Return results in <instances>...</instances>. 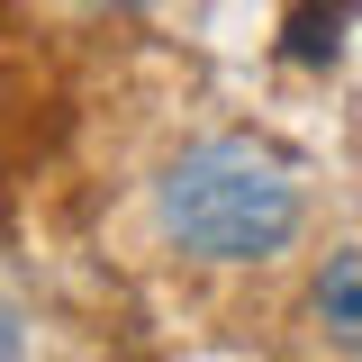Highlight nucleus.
<instances>
[{"instance_id":"3","label":"nucleus","mask_w":362,"mask_h":362,"mask_svg":"<svg viewBox=\"0 0 362 362\" xmlns=\"http://www.w3.org/2000/svg\"><path fill=\"white\" fill-rule=\"evenodd\" d=\"M344 28H354V0H299L281 18V54L290 64H335L344 54Z\"/></svg>"},{"instance_id":"2","label":"nucleus","mask_w":362,"mask_h":362,"mask_svg":"<svg viewBox=\"0 0 362 362\" xmlns=\"http://www.w3.org/2000/svg\"><path fill=\"white\" fill-rule=\"evenodd\" d=\"M308 308H317V326H326L335 344H354V354H362V245H335V254L317 263Z\"/></svg>"},{"instance_id":"4","label":"nucleus","mask_w":362,"mask_h":362,"mask_svg":"<svg viewBox=\"0 0 362 362\" xmlns=\"http://www.w3.org/2000/svg\"><path fill=\"white\" fill-rule=\"evenodd\" d=\"M90 9H118V0H90Z\"/></svg>"},{"instance_id":"1","label":"nucleus","mask_w":362,"mask_h":362,"mask_svg":"<svg viewBox=\"0 0 362 362\" xmlns=\"http://www.w3.org/2000/svg\"><path fill=\"white\" fill-rule=\"evenodd\" d=\"M154 218L173 235L190 263H281L290 245H299V226H308V190L299 173L254 145V136H199V145H181L163 181H154Z\"/></svg>"}]
</instances>
